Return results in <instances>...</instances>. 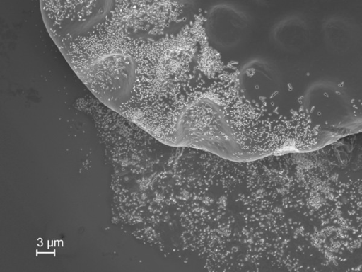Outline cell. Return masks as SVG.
I'll use <instances>...</instances> for the list:
<instances>
[{
	"instance_id": "cell-1",
	"label": "cell",
	"mask_w": 362,
	"mask_h": 272,
	"mask_svg": "<svg viewBox=\"0 0 362 272\" xmlns=\"http://www.w3.org/2000/svg\"><path fill=\"white\" fill-rule=\"evenodd\" d=\"M176 125L175 137L180 143L235 153L238 146L229 125L221 108L209 98L199 99L185 107Z\"/></svg>"
},
{
	"instance_id": "cell-2",
	"label": "cell",
	"mask_w": 362,
	"mask_h": 272,
	"mask_svg": "<svg viewBox=\"0 0 362 272\" xmlns=\"http://www.w3.org/2000/svg\"><path fill=\"white\" fill-rule=\"evenodd\" d=\"M249 25V18L244 11L229 4H218L208 12L206 34L214 45L230 48L244 39Z\"/></svg>"
},
{
	"instance_id": "cell-3",
	"label": "cell",
	"mask_w": 362,
	"mask_h": 272,
	"mask_svg": "<svg viewBox=\"0 0 362 272\" xmlns=\"http://www.w3.org/2000/svg\"><path fill=\"white\" fill-rule=\"evenodd\" d=\"M240 86L250 101H260L274 95L277 80L272 67L263 61L255 60L246 64L240 76Z\"/></svg>"
}]
</instances>
